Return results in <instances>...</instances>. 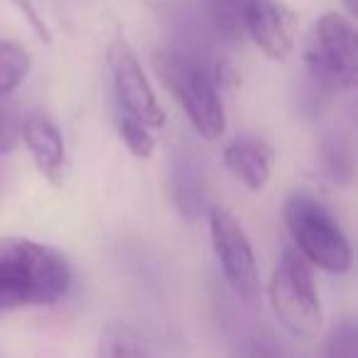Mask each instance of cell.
I'll return each mask as SVG.
<instances>
[{"mask_svg": "<svg viewBox=\"0 0 358 358\" xmlns=\"http://www.w3.org/2000/svg\"><path fill=\"white\" fill-rule=\"evenodd\" d=\"M74 273L64 253L47 243L0 238V309L50 307L69 294Z\"/></svg>", "mask_w": 358, "mask_h": 358, "instance_id": "obj_1", "label": "cell"}, {"mask_svg": "<svg viewBox=\"0 0 358 358\" xmlns=\"http://www.w3.org/2000/svg\"><path fill=\"white\" fill-rule=\"evenodd\" d=\"M285 224L292 236L294 250L312 268L329 275H346L353 265L348 236L334 214L309 192H294L285 201Z\"/></svg>", "mask_w": 358, "mask_h": 358, "instance_id": "obj_2", "label": "cell"}, {"mask_svg": "<svg viewBox=\"0 0 358 358\" xmlns=\"http://www.w3.org/2000/svg\"><path fill=\"white\" fill-rule=\"evenodd\" d=\"M164 84L185 108L189 123L204 140L214 143L226 133V110L216 76L179 55H159L155 62Z\"/></svg>", "mask_w": 358, "mask_h": 358, "instance_id": "obj_3", "label": "cell"}, {"mask_svg": "<svg viewBox=\"0 0 358 358\" xmlns=\"http://www.w3.org/2000/svg\"><path fill=\"white\" fill-rule=\"evenodd\" d=\"M270 304L278 322L292 336L312 338L322 329V302L312 265L294 248L280 255L270 278Z\"/></svg>", "mask_w": 358, "mask_h": 358, "instance_id": "obj_4", "label": "cell"}, {"mask_svg": "<svg viewBox=\"0 0 358 358\" xmlns=\"http://www.w3.org/2000/svg\"><path fill=\"white\" fill-rule=\"evenodd\" d=\"M307 69L312 79L329 89H351L358 76L356 27L341 13H324L309 37Z\"/></svg>", "mask_w": 358, "mask_h": 358, "instance_id": "obj_5", "label": "cell"}, {"mask_svg": "<svg viewBox=\"0 0 358 358\" xmlns=\"http://www.w3.org/2000/svg\"><path fill=\"white\" fill-rule=\"evenodd\" d=\"M211 245H214L216 260L224 273L229 287L236 297L245 304H258L260 299V275L255 263L253 245L245 236L243 226L234 219L226 209H211L209 214Z\"/></svg>", "mask_w": 358, "mask_h": 358, "instance_id": "obj_6", "label": "cell"}, {"mask_svg": "<svg viewBox=\"0 0 358 358\" xmlns=\"http://www.w3.org/2000/svg\"><path fill=\"white\" fill-rule=\"evenodd\" d=\"M108 71L113 94L125 118H133L148 128L164 125V110L159 106L155 89L145 76L140 59L128 42L113 40L108 45Z\"/></svg>", "mask_w": 358, "mask_h": 358, "instance_id": "obj_7", "label": "cell"}, {"mask_svg": "<svg viewBox=\"0 0 358 358\" xmlns=\"http://www.w3.org/2000/svg\"><path fill=\"white\" fill-rule=\"evenodd\" d=\"M241 27L270 59H285L294 47V17L278 0H245Z\"/></svg>", "mask_w": 358, "mask_h": 358, "instance_id": "obj_8", "label": "cell"}, {"mask_svg": "<svg viewBox=\"0 0 358 358\" xmlns=\"http://www.w3.org/2000/svg\"><path fill=\"white\" fill-rule=\"evenodd\" d=\"M22 143L30 150L32 162L40 169V174L52 182L62 185L64 182V140L52 118L45 113H30L22 118Z\"/></svg>", "mask_w": 358, "mask_h": 358, "instance_id": "obj_9", "label": "cell"}, {"mask_svg": "<svg viewBox=\"0 0 358 358\" xmlns=\"http://www.w3.org/2000/svg\"><path fill=\"white\" fill-rule=\"evenodd\" d=\"M224 164L241 185L260 192L273 174V148L260 138H238L226 145Z\"/></svg>", "mask_w": 358, "mask_h": 358, "instance_id": "obj_10", "label": "cell"}, {"mask_svg": "<svg viewBox=\"0 0 358 358\" xmlns=\"http://www.w3.org/2000/svg\"><path fill=\"white\" fill-rule=\"evenodd\" d=\"M99 358H155L133 327L113 322L99 336Z\"/></svg>", "mask_w": 358, "mask_h": 358, "instance_id": "obj_11", "label": "cell"}, {"mask_svg": "<svg viewBox=\"0 0 358 358\" xmlns=\"http://www.w3.org/2000/svg\"><path fill=\"white\" fill-rule=\"evenodd\" d=\"M30 74V55L17 42L0 40V99L10 96Z\"/></svg>", "mask_w": 358, "mask_h": 358, "instance_id": "obj_12", "label": "cell"}, {"mask_svg": "<svg viewBox=\"0 0 358 358\" xmlns=\"http://www.w3.org/2000/svg\"><path fill=\"white\" fill-rule=\"evenodd\" d=\"M22 118L17 103L6 96L0 99V155H10L22 143Z\"/></svg>", "mask_w": 358, "mask_h": 358, "instance_id": "obj_13", "label": "cell"}, {"mask_svg": "<svg viewBox=\"0 0 358 358\" xmlns=\"http://www.w3.org/2000/svg\"><path fill=\"white\" fill-rule=\"evenodd\" d=\"M118 135H120V140L125 143V148L130 150V155H133V157L150 159L155 155V148H157V143H155V135L150 133L148 125H143V123H138V120L120 115Z\"/></svg>", "mask_w": 358, "mask_h": 358, "instance_id": "obj_14", "label": "cell"}, {"mask_svg": "<svg viewBox=\"0 0 358 358\" xmlns=\"http://www.w3.org/2000/svg\"><path fill=\"white\" fill-rule=\"evenodd\" d=\"M324 358H358V334L351 319H343L331 329L324 346Z\"/></svg>", "mask_w": 358, "mask_h": 358, "instance_id": "obj_15", "label": "cell"}, {"mask_svg": "<svg viewBox=\"0 0 358 358\" xmlns=\"http://www.w3.org/2000/svg\"><path fill=\"white\" fill-rule=\"evenodd\" d=\"M15 3H17V6H20V10H22V13H27V20H30V22H32V27H35V30L40 32V35H42V40H47V27L42 25V22H40V17H37V13L32 10L30 0H15Z\"/></svg>", "mask_w": 358, "mask_h": 358, "instance_id": "obj_16", "label": "cell"}, {"mask_svg": "<svg viewBox=\"0 0 358 358\" xmlns=\"http://www.w3.org/2000/svg\"><path fill=\"white\" fill-rule=\"evenodd\" d=\"M343 6H346V10H348V17L356 13V0H343Z\"/></svg>", "mask_w": 358, "mask_h": 358, "instance_id": "obj_17", "label": "cell"}]
</instances>
